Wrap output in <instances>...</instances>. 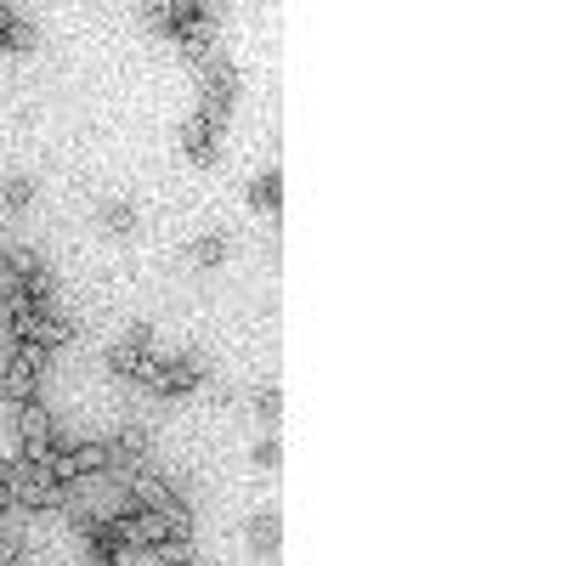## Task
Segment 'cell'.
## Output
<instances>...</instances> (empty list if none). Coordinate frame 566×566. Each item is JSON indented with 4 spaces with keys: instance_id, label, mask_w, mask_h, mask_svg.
<instances>
[{
    "instance_id": "1",
    "label": "cell",
    "mask_w": 566,
    "mask_h": 566,
    "mask_svg": "<svg viewBox=\"0 0 566 566\" xmlns=\"http://www.w3.org/2000/svg\"><path fill=\"white\" fill-rule=\"evenodd\" d=\"M142 386H148L154 397L176 402V397H193L199 386H210V363L199 352H181V357H154L148 374H142Z\"/></svg>"
},
{
    "instance_id": "2",
    "label": "cell",
    "mask_w": 566,
    "mask_h": 566,
    "mask_svg": "<svg viewBox=\"0 0 566 566\" xmlns=\"http://www.w3.org/2000/svg\"><path fill=\"white\" fill-rule=\"evenodd\" d=\"M148 18H154V29L159 34H170V40H181V52L187 45H199V40H216V7H199V0H170V7H148Z\"/></svg>"
},
{
    "instance_id": "3",
    "label": "cell",
    "mask_w": 566,
    "mask_h": 566,
    "mask_svg": "<svg viewBox=\"0 0 566 566\" xmlns=\"http://www.w3.org/2000/svg\"><path fill=\"white\" fill-rule=\"evenodd\" d=\"M45 363H52V352H40L29 340H18L7 352V368H0V391H7V402H40V380H45Z\"/></svg>"
},
{
    "instance_id": "4",
    "label": "cell",
    "mask_w": 566,
    "mask_h": 566,
    "mask_svg": "<svg viewBox=\"0 0 566 566\" xmlns=\"http://www.w3.org/2000/svg\"><path fill=\"white\" fill-rule=\"evenodd\" d=\"M0 290H12L34 306H52V266H45L34 250H7V266H0Z\"/></svg>"
},
{
    "instance_id": "5",
    "label": "cell",
    "mask_w": 566,
    "mask_h": 566,
    "mask_svg": "<svg viewBox=\"0 0 566 566\" xmlns=\"http://www.w3.org/2000/svg\"><path fill=\"white\" fill-rule=\"evenodd\" d=\"M12 424H18V459H45V453H52L63 437H57V419H52V408H45V402H18L12 408Z\"/></svg>"
},
{
    "instance_id": "6",
    "label": "cell",
    "mask_w": 566,
    "mask_h": 566,
    "mask_svg": "<svg viewBox=\"0 0 566 566\" xmlns=\"http://www.w3.org/2000/svg\"><path fill=\"white\" fill-rule=\"evenodd\" d=\"M148 363H154V328L130 323L125 340H114V352H108V374H114V380H142Z\"/></svg>"
},
{
    "instance_id": "7",
    "label": "cell",
    "mask_w": 566,
    "mask_h": 566,
    "mask_svg": "<svg viewBox=\"0 0 566 566\" xmlns=\"http://www.w3.org/2000/svg\"><path fill=\"white\" fill-rule=\"evenodd\" d=\"M199 74V91H205V114H232V103H239V69H232L221 52L210 57V63H199L193 69Z\"/></svg>"
},
{
    "instance_id": "8",
    "label": "cell",
    "mask_w": 566,
    "mask_h": 566,
    "mask_svg": "<svg viewBox=\"0 0 566 566\" xmlns=\"http://www.w3.org/2000/svg\"><path fill=\"white\" fill-rule=\"evenodd\" d=\"M221 130H227V119L221 114H193L181 125V148H187V159L193 165H216V154H221Z\"/></svg>"
},
{
    "instance_id": "9",
    "label": "cell",
    "mask_w": 566,
    "mask_h": 566,
    "mask_svg": "<svg viewBox=\"0 0 566 566\" xmlns=\"http://www.w3.org/2000/svg\"><path fill=\"white\" fill-rule=\"evenodd\" d=\"M69 464H74V482H108L114 476V453L103 437H85V442H69Z\"/></svg>"
},
{
    "instance_id": "10",
    "label": "cell",
    "mask_w": 566,
    "mask_h": 566,
    "mask_svg": "<svg viewBox=\"0 0 566 566\" xmlns=\"http://www.w3.org/2000/svg\"><path fill=\"white\" fill-rule=\"evenodd\" d=\"M114 453V476H130V470H148V431L142 424H125V431L103 437Z\"/></svg>"
},
{
    "instance_id": "11",
    "label": "cell",
    "mask_w": 566,
    "mask_h": 566,
    "mask_svg": "<svg viewBox=\"0 0 566 566\" xmlns=\"http://www.w3.org/2000/svg\"><path fill=\"white\" fill-rule=\"evenodd\" d=\"M74 335H80V323H74V317H63V312H45L29 346H40V352H63V346H69Z\"/></svg>"
},
{
    "instance_id": "12",
    "label": "cell",
    "mask_w": 566,
    "mask_h": 566,
    "mask_svg": "<svg viewBox=\"0 0 566 566\" xmlns=\"http://www.w3.org/2000/svg\"><path fill=\"white\" fill-rule=\"evenodd\" d=\"M34 45V23L18 7H0V52H29Z\"/></svg>"
},
{
    "instance_id": "13",
    "label": "cell",
    "mask_w": 566,
    "mask_h": 566,
    "mask_svg": "<svg viewBox=\"0 0 566 566\" xmlns=\"http://www.w3.org/2000/svg\"><path fill=\"white\" fill-rule=\"evenodd\" d=\"M148 555H154L159 566H199V544H193V533H170V538H159Z\"/></svg>"
},
{
    "instance_id": "14",
    "label": "cell",
    "mask_w": 566,
    "mask_h": 566,
    "mask_svg": "<svg viewBox=\"0 0 566 566\" xmlns=\"http://www.w3.org/2000/svg\"><path fill=\"white\" fill-rule=\"evenodd\" d=\"M227 250H232V239H227V232H199V239L187 244V261L210 272V266H221V261H227Z\"/></svg>"
},
{
    "instance_id": "15",
    "label": "cell",
    "mask_w": 566,
    "mask_h": 566,
    "mask_svg": "<svg viewBox=\"0 0 566 566\" xmlns=\"http://www.w3.org/2000/svg\"><path fill=\"white\" fill-rule=\"evenodd\" d=\"M97 227L114 232V239H125V232H136V205H125V199H103V205H97Z\"/></svg>"
},
{
    "instance_id": "16",
    "label": "cell",
    "mask_w": 566,
    "mask_h": 566,
    "mask_svg": "<svg viewBox=\"0 0 566 566\" xmlns=\"http://www.w3.org/2000/svg\"><path fill=\"white\" fill-rule=\"evenodd\" d=\"M250 205H255V210H277V205H283V176H277V170H261V176L250 181Z\"/></svg>"
},
{
    "instance_id": "17",
    "label": "cell",
    "mask_w": 566,
    "mask_h": 566,
    "mask_svg": "<svg viewBox=\"0 0 566 566\" xmlns=\"http://www.w3.org/2000/svg\"><path fill=\"white\" fill-rule=\"evenodd\" d=\"M277 538H283V527H277V515H272V510L250 522V544H255L261 555H272V549H277Z\"/></svg>"
},
{
    "instance_id": "18",
    "label": "cell",
    "mask_w": 566,
    "mask_h": 566,
    "mask_svg": "<svg viewBox=\"0 0 566 566\" xmlns=\"http://www.w3.org/2000/svg\"><path fill=\"white\" fill-rule=\"evenodd\" d=\"M0 205H7V210H29V205H34V181H29V176H7V187H0Z\"/></svg>"
},
{
    "instance_id": "19",
    "label": "cell",
    "mask_w": 566,
    "mask_h": 566,
    "mask_svg": "<svg viewBox=\"0 0 566 566\" xmlns=\"http://www.w3.org/2000/svg\"><path fill=\"white\" fill-rule=\"evenodd\" d=\"M23 555H29L23 538H18L12 527H0V566H23Z\"/></svg>"
},
{
    "instance_id": "20",
    "label": "cell",
    "mask_w": 566,
    "mask_h": 566,
    "mask_svg": "<svg viewBox=\"0 0 566 566\" xmlns=\"http://www.w3.org/2000/svg\"><path fill=\"white\" fill-rule=\"evenodd\" d=\"M277 408H283V397H277L272 386H261V391H255V413H261V419H277Z\"/></svg>"
},
{
    "instance_id": "21",
    "label": "cell",
    "mask_w": 566,
    "mask_h": 566,
    "mask_svg": "<svg viewBox=\"0 0 566 566\" xmlns=\"http://www.w3.org/2000/svg\"><path fill=\"white\" fill-rule=\"evenodd\" d=\"M277 459H283V453H277V442H272V437H266V442H255V464H261V470H272Z\"/></svg>"
},
{
    "instance_id": "22",
    "label": "cell",
    "mask_w": 566,
    "mask_h": 566,
    "mask_svg": "<svg viewBox=\"0 0 566 566\" xmlns=\"http://www.w3.org/2000/svg\"><path fill=\"white\" fill-rule=\"evenodd\" d=\"M91 566H130V555H91Z\"/></svg>"
},
{
    "instance_id": "23",
    "label": "cell",
    "mask_w": 566,
    "mask_h": 566,
    "mask_svg": "<svg viewBox=\"0 0 566 566\" xmlns=\"http://www.w3.org/2000/svg\"><path fill=\"white\" fill-rule=\"evenodd\" d=\"M0 266H7V239H0Z\"/></svg>"
}]
</instances>
